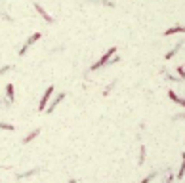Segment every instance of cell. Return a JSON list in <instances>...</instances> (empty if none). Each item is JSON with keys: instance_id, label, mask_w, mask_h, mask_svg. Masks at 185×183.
Wrapping results in <instances>:
<instances>
[{"instance_id": "obj_11", "label": "cell", "mask_w": 185, "mask_h": 183, "mask_svg": "<svg viewBox=\"0 0 185 183\" xmlns=\"http://www.w3.org/2000/svg\"><path fill=\"white\" fill-rule=\"evenodd\" d=\"M0 128H2V130H14V126H12V124H4V122H0Z\"/></svg>"}, {"instance_id": "obj_17", "label": "cell", "mask_w": 185, "mask_h": 183, "mask_svg": "<svg viewBox=\"0 0 185 183\" xmlns=\"http://www.w3.org/2000/svg\"><path fill=\"white\" fill-rule=\"evenodd\" d=\"M166 183H172V176L168 174V179H166Z\"/></svg>"}, {"instance_id": "obj_15", "label": "cell", "mask_w": 185, "mask_h": 183, "mask_svg": "<svg viewBox=\"0 0 185 183\" xmlns=\"http://www.w3.org/2000/svg\"><path fill=\"white\" fill-rule=\"evenodd\" d=\"M145 160V147H141V158H139V164Z\"/></svg>"}, {"instance_id": "obj_9", "label": "cell", "mask_w": 185, "mask_h": 183, "mask_svg": "<svg viewBox=\"0 0 185 183\" xmlns=\"http://www.w3.org/2000/svg\"><path fill=\"white\" fill-rule=\"evenodd\" d=\"M38 134H40V128H36V130H32V132H31V134H29V135L25 137V139H23V143H29L31 139H35V137H36Z\"/></svg>"}, {"instance_id": "obj_14", "label": "cell", "mask_w": 185, "mask_h": 183, "mask_svg": "<svg viewBox=\"0 0 185 183\" xmlns=\"http://www.w3.org/2000/svg\"><path fill=\"white\" fill-rule=\"evenodd\" d=\"M10 69H12V65H6V67H2V69H0V74H4V73H8V71H10Z\"/></svg>"}, {"instance_id": "obj_4", "label": "cell", "mask_w": 185, "mask_h": 183, "mask_svg": "<svg viewBox=\"0 0 185 183\" xmlns=\"http://www.w3.org/2000/svg\"><path fill=\"white\" fill-rule=\"evenodd\" d=\"M35 10H36V11H38V14H40L42 17H44V19H46L48 23H53V17H52V15H50V14H48V11H46L44 8H42L40 4H35Z\"/></svg>"}, {"instance_id": "obj_6", "label": "cell", "mask_w": 185, "mask_h": 183, "mask_svg": "<svg viewBox=\"0 0 185 183\" xmlns=\"http://www.w3.org/2000/svg\"><path fill=\"white\" fill-rule=\"evenodd\" d=\"M168 97H170V99H174L176 103H179V105H183V107H185V99H183V97H178V96H176V92L168 90Z\"/></svg>"}, {"instance_id": "obj_18", "label": "cell", "mask_w": 185, "mask_h": 183, "mask_svg": "<svg viewBox=\"0 0 185 183\" xmlns=\"http://www.w3.org/2000/svg\"><path fill=\"white\" fill-rule=\"evenodd\" d=\"M69 183H77V179H71V181H69Z\"/></svg>"}, {"instance_id": "obj_16", "label": "cell", "mask_w": 185, "mask_h": 183, "mask_svg": "<svg viewBox=\"0 0 185 183\" xmlns=\"http://www.w3.org/2000/svg\"><path fill=\"white\" fill-rule=\"evenodd\" d=\"M178 73H179V76H185V69H183V67H178Z\"/></svg>"}, {"instance_id": "obj_8", "label": "cell", "mask_w": 185, "mask_h": 183, "mask_svg": "<svg viewBox=\"0 0 185 183\" xmlns=\"http://www.w3.org/2000/svg\"><path fill=\"white\" fill-rule=\"evenodd\" d=\"M185 29L181 27V25H178V27H172V29H168V31H164V36H170V34H176V32H183Z\"/></svg>"}, {"instance_id": "obj_5", "label": "cell", "mask_w": 185, "mask_h": 183, "mask_svg": "<svg viewBox=\"0 0 185 183\" xmlns=\"http://www.w3.org/2000/svg\"><path fill=\"white\" fill-rule=\"evenodd\" d=\"M63 99H65V94H63V92H61V94H59V96H57L56 99H53V103H52V105L48 107V113H52V111H53V109H56V107L59 105V103H61Z\"/></svg>"}, {"instance_id": "obj_1", "label": "cell", "mask_w": 185, "mask_h": 183, "mask_svg": "<svg viewBox=\"0 0 185 183\" xmlns=\"http://www.w3.org/2000/svg\"><path fill=\"white\" fill-rule=\"evenodd\" d=\"M116 52V48L115 46H111V48H109V52L105 53V55H101V59L97 61V63H94L92 65V69L90 71H95V69H99V67H103V65H107V63H111V57H113V53Z\"/></svg>"}, {"instance_id": "obj_12", "label": "cell", "mask_w": 185, "mask_h": 183, "mask_svg": "<svg viewBox=\"0 0 185 183\" xmlns=\"http://www.w3.org/2000/svg\"><path fill=\"white\" fill-rule=\"evenodd\" d=\"M183 174H185V166L181 164V168H179V172H178V179H183Z\"/></svg>"}, {"instance_id": "obj_2", "label": "cell", "mask_w": 185, "mask_h": 183, "mask_svg": "<svg viewBox=\"0 0 185 183\" xmlns=\"http://www.w3.org/2000/svg\"><path fill=\"white\" fill-rule=\"evenodd\" d=\"M52 92H53V86H48V88H46V92H44V96H42V99H40L38 111H46V101L52 97Z\"/></svg>"}, {"instance_id": "obj_13", "label": "cell", "mask_w": 185, "mask_h": 183, "mask_svg": "<svg viewBox=\"0 0 185 183\" xmlns=\"http://www.w3.org/2000/svg\"><path fill=\"white\" fill-rule=\"evenodd\" d=\"M153 177H155V172H153V174H149V176H147V177H145L143 181H141V183H149V181H151V179H153Z\"/></svg>"}, {"instance_id": "obj_7", "label": "cell", "mask_w": 185, "mask_h": 183, "mask_svg": "<svg viewBox=\"0 0 185 183\" xmlns=\"http://www.w3.org/2000/svg\"><path fill=\"white\" fill-rule=\"evenodd\" d=\"M6 92H8V103H14V99H15V94H14V84H8V86H6Z\"/></svg>"}, {"instance_id": "obj_10", "label": "cell", "mask_w": 185, "mask_h": 183, "mask_svg": "<svg viewBox=\"0 0 185 183\" xmlns=\"http://www.w3.org/2000/svg\"><path fill=\"white\" fill-rule=\"evenodd\" d=\"M181 46H183V44H178V46H176V48H174V50H172V52H168V53H166V59H170V57H172V55H174V53H176V52H178V50H179V48H181Z\"/></svg>"}, {"instance_id": "obj_3", "label": "cell", "mask_w": 185, "mask_h": 183, "mask_svg": "<svg viewBox=\"0 0 185 183\" xmlns=\"http://www.w3.org/2000/svg\"><path fill=\"white\" fill-rule=\"evenodd\" d=\"M38 38H40V32H35V34H32V36H31V38H29V40L25 42V46H23V48H21L19 55H25V52H27V50H29V48H31V46L35 44V42H36Z\"/></svg>"}]
</instances>
